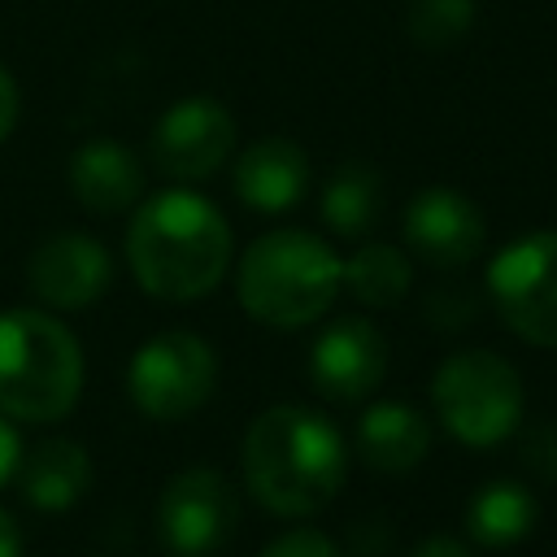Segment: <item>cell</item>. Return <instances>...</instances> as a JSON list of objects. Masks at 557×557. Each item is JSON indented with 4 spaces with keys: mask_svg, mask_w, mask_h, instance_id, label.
<instances>
[{
    "mask_svg": "<svg viewBox=\"0 0 557 557\" xmlns=\"http://www.w3.org/2000/svg\"><path fill=\"white\" fill-rule=\"evenodd\" d=\"M387 374V339L366 318H335L313 352H309V379L326 400H366Z\"/></svg>",
    "mask_w": 557,
    "mask_h": 557,
    "instance_id": "cell-10",
    "label": "cell"
},
{
    "mask_svg": "<svg viewBox=\"0 0 557 557\" xmlns=\"http://www.w3.org/2000/svg\"><path fill=\"white\" fill-rule=\"evenodd\" d=\"M309 187V161L292 139H261L235 161V191L257 213H287Z\"/></svg>",
    "mask_w": 557,
    "mask_h": 557,
    "instance_id": "cell-13",
    "label": "cell"
},
{
    "mask_svg": "<svg viewBox=\"0 0 557 557\" xmlns=\"http://www.w3.org/2000/svg\"><path fill=\"white\" fill-rule=\"evenodd\" d=\"M474 22V0H409V35L426 48L453 44Z\"/></svg>",
    "mask_w": 557,
    "mask_h": 557,
    "instance_id": "cell-20",
    "label": "cell"
},
{
    "mask_svg": "<svg viewBox=\"0 0 557 557\" xmlns=\"http://www.w3.org/2000/svg\"><path fill=\"white\" fill-rule=\"evenodd\" d=\"M83 392V348L65 322L39 309L0 313V413L52 422Z\"/></svg>",
    "mask_w": 557,
    "mask_h": 557,
    "instance_id": "cell-4",
    "label": "cell"
},
{
    "mask_svg": "<svg viewBox=\"0 0 557 557\" xmlns=\"http://www.w3.org/2000/svg\"><path fill=\"white\" fill-rule=\"evenodd\" d=\"M26 278H30V292L44 305H52V309H83V305H91L109 287L113 261H109L100 239H91L83 231H65V235L44 239L30 252Z\"/></svg>",
    "mask_w": 557,
    "mask_h": 557,
    "instance_id": "cell-11",
    "label": "cell"
},
{
    "mask_svg": "<svg viewBox=\"0 0 557 557\" xmlns=\"http://www.w3.org/2000/svg\"><path fill=\"white\" fill-rule=\"evenodd\" d=\"M409 257L392 244H361L348 261H344V287L348 296H357L361 305L387 309L409 292Z\"/></svg>",
    "mask_w": 557,
    "mask_h": 557,
    "instance_id": "cell-19",
    "label": "cell"
},
{
    "mask_svg": "<svg viewBox=\"0 0 557 557\" xmlns=\"http://www.w3.org/2000/svg\"><path fill=\"white\" fill-rule=\"evenodd\" d=\"M239 522V500L226 474L209 466L178 470L157 496V531L174 557L218 553Z\"/></svg>",
    "mask_w": 557,
    "mask_h": 557,
    "instance_id": "cell-8",
    "label": "cell"
},
{
    "mask_svg": "<svg viewBox=\"0 0 557 557\" xmlns=\"http://www.w3.org/2000/svg\"><path fill=\"white\" fill-rule=\"evenodd\" d=\"M152 161L161 174L178 183L209 178L235 148V122L231 113L209 96H187L161 113L152 126Z\"/></svg>",
    "mask_w": 557,
    "mask_h": 557,
    "instance_id": "cell-9",
    "label": "cell"
},
{
    "mask_svg": "<svg viewBox=\"0 0 557 557\" xmlns=\"http://www.w3.org/2000/svg\"><path fill=\"white\" fill-rule=\"evenodd\" d=\"M244 483L248 492L283 518H309L326 509L344 483V440L318 409L274 405L244 431Z\"/></svg>",
    "mask_w": 557,
    "mask_h": 557,
    "instance_id": "cell-2",
    "label": "cell"
},
{
    "mask_svg": "<svg viewBox=\"0 0 557 557\" xmlns=\"http://www.w3.org/2000/svg\"><path fill=\"white\" fill-rule=\"evenodd\" d=\"M483 213L453 187H426L405 209V239L431 265H466L483 248Z\"/></svg>",
    "mask_w": 557,
    "mask_h": 557,
    "instance_id": "cell-12",
    "label": "cell"
},
{
    "mask_svg": "<svg viewBox=\"0 0 557 557\" xmlns=\"http://www.w3.org/2000/svg\"><path fill=\"white\" fill-rule=\"evenodd\" d=\"M344 287V261L309 231H270L239 261V305L248 318L296 331L318 322Z\"/></svg>",
    "mask_w": 557,
    "mask_h": 557,
    "instance_id": "cell-3",
    "label": "cell"
},
{
    "mask_svg": "<svg viewBox=\"0 0 557 557\" xmlns=\"http://www.w3.org/2000/svg\"><path fill=\"white\" fill-rule=\"evenodd\" d=\"M487 292L500 322L540 348H557V231H531L487 265Z\"/></svg>",
    "mask_w": 557,
    "mask_h": 557,
    "instance_id": "cell-7",
    "label": "cell"
},
{
    "mask_svg": "<svg viewBox=\"0 0 557 557\" xmlns=\"http://www.w3.org/2000/svg\"><path fill=\"white\" fill-rule=\"evenodd\" d=\"M70 187L91 213H122L144 191V165L113 139H91L70 157Z\"/></svg>",
    "mask_w": 557,
    "mask_h": 557,
    "instance_id": "cell-14",
    "label": "cell"
},
{
    "mask_svg": "<svg viewBox=\"0 0 557 557\" xmlns=\"http://www.w3.org/2000/svg\"><path fill=\"white\" fill-rule=\"evenodd\" d=\"M431 400L448 435L470 448H492L522 418V379L505 357L487 348H466L440 361L431 379Z\"/></svg>",
    "mask_w": 557,
    "mask_h": 557,
    "instance_id": "cell-5",
    "label": "cell"
},
{
    "mask_svg": "<svg viewBox=\"0 0 557 557\" xmlns=\"http://www.w3.org/2000/svg\"><path fill=\"white\" fill-rule=\"evenodd\" d=\"M357 448L374 470L405 474L413 470L431 448V422L400 400H379L357 422Z\"/></svg>",
    "mask_w": 557,
    "mask_h": 557,
    "instance_id": "cell-15",
    "label": "cell"
},
{
    "mask_svg": "<svg viewBox=\"0 0 557 557\" xmlns=\"http://www.w3.org/2000/svg\"><path fill=\"white\" fill-rule=\"evenodd\" d=\"M409 557H470V548H466L461 540H453V535H431V540H422Z\"/></svg>",
    "mask_w": 557,
    "mask_h": 557,
    "instance_id": "cell-25",
    "label": "cell"
},
{
    "mask_svg": "<svg viewBox=\"0 0 557 557\" xmlns=\"http://www.w3.org/2000/svg\"><path fill=\"white\" fill-rule=\"evenodd\" d=\"M540 500L518 479H492L483 483L466 505V527L483 548H509L535 527Z\"/></svg>",
    "mask_w": 557,
    "mask_h": 557,
    "instance_id": "cell-17",
    "label": "cell"
},
{
    "mask_svg": "<svg viewBox=\"0 0 557 557\" xmlns=\"http://www.w3.org/2000/svg\"><path fill=\"white\" fill-rule=\"evenodd\" d=\"M383 183L370 165H339L322 191V222L339 235H366L379 222Z\"/></svg>",
    "mask_w": 557,
    "mask_h": 557,
    "instance_id": "cell-18",
    "label": "cell"
},
{
    "mask_svg": "<svg viewBox=\"0 0 557 557\" xmlns=\"http://www.w3.org/2000/svg\"><path fill=\"white\" fill-rule=\"evenodd\" d=\"M0 557H22V531L9 509H0Z\"/></svg>",
    "mask_w": 557,
    "mask_h": 557,
    "instance_id": "cell-26",
    "label": "cell"
},
{
    "mask_svg": "<svg viewBox=\"0 0 557 557\" xmlns=\"http://www.w3.org/2000/svg\"><path fill=\"white\" fill-rule=\"evenodd\" d=\"M213 383H218V357L191 331H161L144 339L126 370L135 409L157 422H178L196 413L209 400Z\"/></svg>",
    "mask_w": 557,
    "mask_h": 557,
    "instance_id": "cell-6",
    "label": "cell"
},
{
    "mask_svg": "<svg viewBox=\"0 0 557 557\" xmlns=\"http://www.w3.org/2000/svg\"><path fill=\"white\" fill-rule=\"evenodd\" d=\"M17 466H22V440H17L13 422L0 413V487L17 474Z\"/></svg>",
    "mask_w": 557,
    "mask_h": 557,
    "instance_id": "cell-23",
    "label": "cell"
},
{
    "mask_svg": "<svg viewBox=\"0 0 557 557\" xmlns=\"http://www.w3.org/2000/svg\"><path fill=\"white\" fill-rule=\"evenodd\" d=\"M17 474H22V496L35 509L57 513V509H70L87 492V483H91V457L74 440H44L35 453L22 457Z\"/></svg>",
    "mask_w": 557,
    "mask_h": 557,
    "instance_id": "cell-16",
    "label": "cell"
},
{
    "mask_svg": "<svg viewBox=\"0 0 557 557\" xmlns=\"http://www.w3.org/2000/svg\"><path fill=\"white\" fill-rule=\"evenodd\" d=\"M13 122H17V83H13L9 70L0 65V144L9 139Z\"/></svg>",
    "mask_w": 557,
    "mask_h": 557,
    "instance_id": "cell-24",
    "label": "cell"
},
{
    "mask_svg": "<svg viewBox=\"0 0 557 557\" xmlns=\"http://www.w3.org/2000/svg\"><path fill=\"white\" fill-rule=\"evenodd\" d=\"M126 261L148 296L200 300L226 274L231 226L205 196L170 187L135 209L126 231Z\"/></svg>",
    "mask_w": 557,
    "mask_h": 557,
    "instance_id": "cell-1",
    "label": "cell"
},
{
    "mask_svg": "<svg viewBox=\"0 0 557 557\" xmlns=\"http://www.w3.org/2000/svg\"><path fill=\"white\" fill-rule=\"evenodd\" d=\"M527 461L531 470H540L544 479H557V426H540L527 440Z\"/></svg>",
    "mask_w": 557,
    "mask_h": 557,
    "instance_id": "cell-22",
    "label": "cell"
},
{
    "mask_svg": "<svg viewBox=\"0 0 557 557\" xmlns=\"http://www.w3.org/2000/svg\"><path fill=\"white\" fill-rule=\"evenodd\" d=\"M261 557H339L335 540L313 531V527H296V531H283L274 544H265Z\"/></svg>",
    "mask_w": 557,
    "mask_h": 557,
    "instance_id": "cell-21",
    "label": "cell"
}]
</instances>
